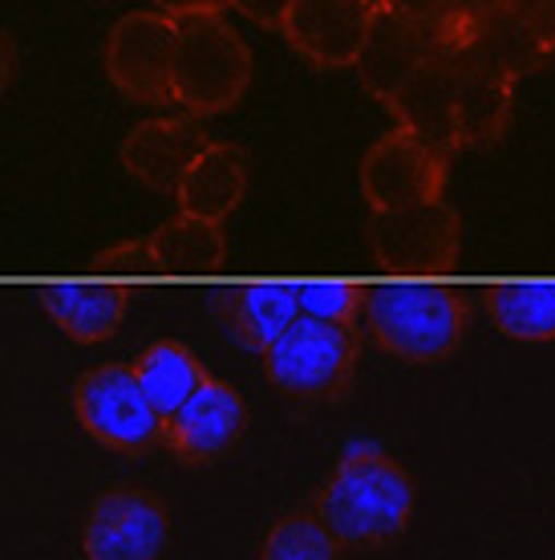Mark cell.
<instances>
[{
  "label": "cell",
  "mask_w": 555,
  "mask_h": 560,
  "mask_svg": "<svg viewBox=\"0 0 555 560\" xmlns=\"http://www.w3.org/2000/svg\"><path fill=\"white\" fill-rule=\"evenodd\" d=\"M417 508V488L386 451L353 447L317 491L312 512L349 552H374L402 540Z\"/></svg>",
  "instance_id": "cell-1"
},
{
  "label": "cell",
  "mask_w": 555,
  "mask_h": 560,
  "mask_svg": "<svg viewBox=\"0 0 555 560\" xmlns=\"http://www.w3.org/2000/svg\"><path fill=\"white\" fill-rule=\"evenodd\" d=\"M362 313L381 350L417 365L446 362L467 334V296L450 284H374Z\"/></svg>",
  "instance_id": "cell-2"
},
{
  "label": "cell",
  "mask_w": 555,
  "mask_h": 560,
  "mask_svg": "<svg viewBox=\"0 0 555 560\" xmlns=\"http://www.w3.org/2000/svg\"><path fill=\"white\" fill-rule=\"evenodd\" d=\"M251 82V54L220 9L175 13V73L170 98L191 118L232 110Z\"/></svg>",
  "instance_id": "cell-3"
},
{
  "label": "cell",
  "mask_w": 555,
  "mask_h": 560,
  "mask_svg": "<svg viewBox=\"0 0 555 560\" xmlns=\"http://www.w3.org/2000/svg\"><path fill=\"white\" fill-rule=\"evenodd\" d=\"M362 334L345 322L300 317L272 350H264V374L280 394L296 402H336L357 374Z\"/></svg>",
  "instance_id": "cell-4"
},
{
  "label": "cell",
  "mask_w": 555,
  "mask_h": 560,
  "mask_svg": "<svg viewBox=\"0 0 555 560\" xmlns=\"http://www.w3.org/2000/svg\"><path fill=\"white\" fill-rule=\"evenodd\" d=\"M73 415L90 439L118 455H151L167 447V419L134 378V365L106 362L85 370L73 386Z\"/></svg>",
  "instance_id": "cell-5"
},
{
  "label": "cell",
  "mask_w": 555,
  "mask_h": 560,
  "mask_svg": "<svg viewBox=\"0 0 555 560\" xmlns=\"http://www.w3.org/2000/svg\"><path fill=\"white\" fill-rule=\"evenodd\" d=\"M459 248L462 220L442 199L402 211H374L369 220V253L386 272H410V277L450 272L459 265Z\"/></svg>",
  "instance_id": "cell-6"
},
{
  "label": "cell",
  "mask_w": 555,
  "mask_h": 560,
  "mask_svg": "<svg viewBox=\"0 0 555 560\" xmlns=\"http://www.w3.org/2000/svg\"><path fill=\"white\" fill-rule=\"evenodd\" d=\"M450 159L422 142L414 130L393 127L365 151L357 183L369 211H402L417 203H434L446 191Z\"/></svg>",
  "instance_id": "cell-7"
},
{
  "label": "cell",
  "mask_w": 555,
  "mask_h": 560,
  "mask_svg": "<svg viewBox=\"0 0 555 560\" xmlns=\"http://www.w3.org/2000/svg\"><path fill=\"white\" fill-rule=\"evenodd\" d=\"M102 66L118 94L142 106H167L175 73V16L170 13H126L106 37Z\"/></svg>",
  "instance_id": "cell-8"
},
{
  "label": "cell",
  "mask_w": 555,
  "mask_h": 560,
  "mask_svg": "<svg viewBox=\"0 0 555 560\" xmlns=\"http://www.w3.org/2000/svg\"><path fill=\"white\" fill-rule=\"evenodd\" d=\"M167 545V504L142 488H114L97 495L82 528L85 560H163Z\"/></svg>",
  "instance_id": "cell-9"
},
{
  "label": "cell",
  "mask_w": 555,
  "mask_h": 560,
  "mask_svg": "<svg viewBox=\"0 0 555 560\" xmlns=\"http://www.w3.org/2000/svg\"><path fill=\"white\" fill-rule=\"evenodd\" d=\"M374 16V0H292L280 33L312 70L333 73L357 66Z\"/></svg>",
  "instance_id": "cell-10"
},
{
  "label": "cell",
  "mask_w": 555,
  "mask_h": 560,
  "mask_svg": "<svg viewBox=\"0 0 555 560\" xmlns=\"http://www.w3.org/2000/svg\"><path fill=\"white\" fill-rule=\"evenodd\" d=\"M248 431V402L236 386L208 378L167 419V451L187 467L227 459Z\"/></svg>",
  "instance_id": "cell-11"
},
{
  "label": "cell",
  "mask_w": 555,
  "mask_h": 560,
  "mask_svg": "<svg viewBox=\"0 0 555 560\" xmlns=\"http://www.w3.org/2000/svg\"><path fill=\"white\" fill-rule=\"evenodd\" d=\"M438 57H446L438 37H430L426 28L414 25V21H405V16H393V13H386V9H377L374 28H369L365 49L353 70L362 73L365 90H369L381 106H389V102L398 98L426 66H434Z\"/></svg>",
  "instance_id": "cell-12"
},
{
  "label": "cell",
  "mask_w": 555,
  "mask_h": 560,
  "mask_svg": "<svg viewBox=\"0 0 555 560\" xmlns=\"http://www.w3.org/2000/svg\"><path fill=\"white\" fill-rule=\"evenodd\" d=\"M211 147V135L191 114L187 118H151L126 135L122 167L158 196H175L182 175Z\"/></svg>",
  "instance_id": "cell-13"
},
{
  "label": "cell",
  "mask_w": 555,
  "mask_h": 560,
  "mask_svg": "<svg viewBox=\"0 0 555 560\" xmlns=\"http://www.w3.org/2000/svg\"><path fill=\"white\" fill-rule=\"evenodd\" d=\"M454 102H459V61L454 54H446L417 73L386 110L398 118V127L414 130L434 151L454 159L459 154V106Z\"/></svg>",
  "instance_id": "cell-14"
},
{
  "label": "cell",
  "mask_w": 555,
  "mask_h": 560,
  "mask_svg": "<svg viewBox=\"0 0 555 560\" xmlns=\"http://www.w3.org/2000/svg\"><path fill=\"white\" fill-rule=\"evenodd\" d=\"M459 61V151L499 147L515 110V78L479 57L454 54Z\"/></svg>",
  "instance_id": "cell-15"
},
{
  "label": "cell",
  "mask_w": 555,
  "mask_h": 560,
  "mask_svg": "<svg viewBox=\"0 0 555 560\" xmlns=\"http://www.w3.org/2000/svg\"><path fill=\"white\" fill-rule=\"evenodd\" d=\"M244 191H248V151L236 142L211 139L208 151L187 167L175 199H179V211L223 224L244 203Z\"/></svg>",
  "instance_id": "cell-16"
},
{
  "label": "cell",
  "mask_w": 555,
  "mask_h": 560,
  "mask_svg": "<svg viewBox=\"0 0 555 560\" xmlns=\"http://www.w3.org/2000/svg\"><path fill=\"white\" fill-rule=\"evenodd\" d=\"M130 305V284L118 280H94V284H45L42 308L66 329L73 341L97 346L118 334V325Z\"/></svg>",
  "instance_id": "cell-17"
},
{
  "label": "cell",
  "mask_w": 555,
  "mask_h": 560,
  "mask_svg": "<svg viewBox=\"0 0 555 560\" xmlns=\"http://www.w3.org/2000/svg\"><path fill=\"white\" fill-rule=\"evenodd\" d=\"M151 253L158 265V277H211L227 260V240L215 220L179 211L167 224L154 228Z\"/></svg>",
  "instance_id": "cell-18"
},
{
  "label": "cell",
  "mask_w": 555,
  "mask_h": 560,
  "mask_svg": "<svg viewBox=\"0 0 555 560\" xmlns=\"http://www.w3.org/2000/svg\"><path fill=\"white\" fill-rule=\"evenodd\" d=\"M227 322L248 350H272L292 325L300 322V296L296 284H239L223 301Z\"/></svg>",
  "instance_id": "cell-19"
},
{
  "label": "cell",
  "mask_w": 555,
  "mask_h": 560,
  "mask_svg": "<svg viewBox=\"0 0 555 560\" xmlns=\"http://www.w3.org/2000/svg\"><path fill=\"white\" fill-rule=\"evenodd\" d=\"M134 378H139V386L154 402V410H158L163 419H170L211 374H208V365L199 362L182 341H154V346H146V350L139 353Z\"/></svg>",
  "instance_id": "cell-20"
},
{
  "label": "cell",
  "mask_w": 555,
  "mask_h": 560,
  "mask_svg": "<svg viewBox=\"0 0 555 560\" xmlns=\"http://www.w3.org/2000/svg\"><path fill=\"white\" fill-rule=\"evenodd\" d=\"M486 313L515 341H555V284H495Z\"/></svg>",
  "instance_id": "cell-21"
},
{
  "label": "cell",
  "mask_w": 555,
  "mask_h": 560,
  "mask_svg": "<svg viewBox=\"0 0 555 560\" xmlns=\"http://www.w3.org/2000/svg\"><path fill=\"white\" fill-rule=\"evenodd\" d=\"M459 54L479 57V61H486V66L511 73L515 82L535 70H543V66L552 61V57L543 54L540 45L531 42L528 33L515 25L507 13H495V16H486V21H479V25H471V33H467V42H462Z\"/></svg>",
  "instance_id": "cell-22"
},
{
  "label": "cell",
  "mask_w": 555,
  "mask_h": 560,
  "mask_svg": "<svg viewBox=\"0 0 555 560\" xmlns=\"http://www.w3.org/2000/svg\"><path fill=\"white\" fill-rule=\"evenodd\" d=\"M341 545L320 524L317 512H288L280 516L264 536L260 560H336Z\"/></svg>",
  "instance_id": "cell-23"
},
{
  "label": "cell",
  "mask_w": 555,
  "mask_h": 560,
  "mask_svg": "<svg viewBox=\"0 0 555 560\" xmlns=\"http://www.w3.org/2000/svg\"><path fill=\"white\" fill-rule=\"evenodd\" d=\"M296 296H300V317L357 325L365 289L362 284H345V280H312V284H296Z\"/></svg>",
  "instance_id": "cell-24"
},
{
  "label": "cell",
  "mask_w": 555,
  "mask_h": 560,
  "mask_svg": "<svg viewBox=\"0 0 555 560\" xmlns=\"http://www.w3.org/2000/svg\"><path fill=\"white\" fill-rule=\"evenodd\" d=\"M377 9H386L393 16H405V21H414L422 25L430 37H438L446 54H459L462 42H467V25H462L454 9H450V0H374Z\"/></svg>",
  "instance_id": "cell-25"
},
{
  "label": "cell",
  "mask_w": 555,
  "mask_h": 560,
  "mask_svg": "<svg viewBox=\"0 0 555 560\" xmlns=\"http://www.w3.org/2000/svg\"><path fill=\"white\" fill-rule=\"evenodd\" d=\"M94 268L102 272V277H114L118 284H139V280H146V277H158L151 240H126V244H114V248L94 256Z\"/></svg>",
  "instance_id": "cell-26"
},
{
  "label": "cell",
  "mask_w": 555,
  "mask_h": 560,
  "mask_svg": "<svg viewBox=\"0 0 555 560\" xmlns=\"http://www.w3.org/2000/svg\"><path fill=\"white\" fill-rule=\"evenodd\" d=\"M503 13L511 16L543 54L555 57V0H507Z\"/></svg>",
  "instance_id": "cell-27"
},
{
  "label": "cell",
  "mask_w": 555,
  "mask_h": 560,
  "mask_svg": "<svg viewBox=\"0 0 555 560\" xmlns=\"http://www.w3.org/2000/svg\"><path fill=\"white\" fill-rule=\"evenodd\" d=\"M232 9H239V13L248 16V21H256V25L264 28H284V16H288L292 0H227Z\"/></svg>",
  "instance_id": "cell-28"
},
{
  "label": "cell",
  "mask_w": 555,
  "mask_h": 560,
  "mask_svg": "<svg viewBox=\"0 0 555 560\" xmlns=\"http://www.w3.org/2000/svg\"><path fill=\"white\" fill-rule=\"evenodd\" d=\"M503 4H507V0H450V9H454V16L467 25V33H471V25L486 21V16L503 13Z\"/></svg>",
  "instance_id": "cell-29"
},
{
  "label": "cell",
  "mask_w": 555,
  "mask_h": 560,
  "mask_svg": "<svg viewBox=\"0 0 555 560\" xmlns=\"http://www.w3.org/2000/svg\"><path fill=\"white\" fill-rule=\"evenodd\" d=\"M154 4H158V9H163V13H208V9H220L223 13V4H227V0H154Z\"/></svg>",
  "instance_id": "cell-30"
},
{
  "label": "cell",
  "mask_w": 555,
  "mask_h": 560,
  "mask_svg": "<svg viewBox=\"0 0 555 560\" xmlns=\"http://www.w3.org/2000/svg\"><path fill=\"white\" fill-rule=\"evenodd\" d=\"M13 70H16V54H13V42L0 33V94L9 90V82H13Z\"/></svg>",
  "instance_id": "cell-31"
}]
</instances>
